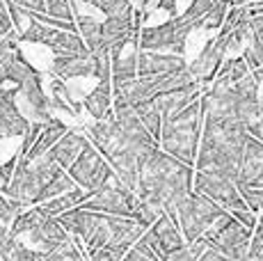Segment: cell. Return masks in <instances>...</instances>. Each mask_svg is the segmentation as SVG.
Instances as JSON below:
<instances>
[{"instance_id": "cell-47", "label": "cell", "mask_w": 263, "mask_h": 261, "mask_svg": "<svg viewBox=\"0 0 263 261\" xmlns=\"http://www.w3.org/2000/svg\"><path fill=\"white\" fill-rule=\"evenodd\" d=\"M247 135L254 140H259V142H263V108H261V115L256 122H252L250 126H247Z\"/></svg>"}, {"instance_id": "cell-36", "label": "cell", "mask_w": 263, "mask_h": 261, "mask_svg": "<svg viewBox=\"0 0 263 261\" xmlns=\"http://www.w3.org/2000/svg\"><path fill=\"white\" fill-rule=\"evenodd\" d=\"M46 5V16L60 18V21H73V5L69 0H44Z\"/></svg>"}, {"instance_id": "cell-14", "label": "cell", "mask_w": 263, "mask_h": 261, "mask_svg": "<svg viewBox=\"0 0 263 261\" xmlns=\"http://www.w3.org/2000/svg\"><path fill=\"white\" fill-rule=\"evenodd\" d=\"M181 69H188L181 55L172 53H156V51H140L138 53V78L146 76H165Z\"/></svg>"}, {"instance_id": "cell-43", "label": "cell", "mask_w": 263, "mask_h": 261, "mask_svg": "<svg viewBox=\"0 0 263 261\" xmlns=\"http://www.w3.org/2000/svg\"><path fill=\"white\" fill-rule=\"evenodd\" d=\"M5 3H12L16 7H21L23 12H32V14H46V5L44 0H5Z\"/></svg>"}, {"instance_id": "cell-31", "label": "cell", "mask_w": 263, "mask_h": 261, "mask_svg": "<svg viewBox=\"0 0 263 261\" xmlns=\"http://www.w3.org/2000/svg\"><path fill=\"white\" fill-rule=\"evenodd\" d=\"M250 73V69H247L245 60L242 58H234V60H227V62H222V67L217 69L215 73V80H222V83H238L242 76H247Z\"/></svg>"}, {"instance_id": "cell-21", "label": "cell", "mask_w": 263, "mask_h": 261, "mask_svg": "<svg viewBox=\"0 0 263 261\" xmlns=\"http://www.w3.org/2000/svg\"><path fill=\"white\" fill-rule=\"evenodd\" d=\"M64 133H69V128H67V124L64 122H60V119H50V122H46L42 126V133L37 135V140H34V144L30 147V152L25 154L23 158H28V160H34V158H39V156H44V154H48L50 149H53V144L58 142L60 138H62Z\"/></svg>"}, {"instance_id": "cell-40", "label": "cell", "mask_w": 263, "mask_h": 261, "mask_svg": "<svg viewBox=\"0 0 263 261\" xmlns=\"http://www.w3.org/2000/svg\"><path fill=\"white\" fill-rule=\"evenodd\" d=\"M42 122H30L28 128H25L23 133V142H21V149H18V156H25V154L30 152V147L34 144V140H37V135L42 133Z\"/></svg>"}, {"instance_id": "cell-12", "label": "cell", "mask_w": 263, "mask_h": 261, "mask_svg": "<svg viewBox=\"0 0 263 261\" xmlns=\"http://www.w3.org/2000/svg\"><path fill=\"white\" fill-rule=\"evenodd\" d=\"M30 240L39 252H53V250L62 248V245L71 243V236L64 232V227L55 218H46V215L37 213V220L30 227Z\"/></svg>"}, {"instance_id": "cell-22", "label": "cell", "mask_w": 263, "mask_h": 261, "mask_svg": "<svg viewBox=\"0 0 263 261\" xmlns=\"http://www.w3.org/2000/svg\"><path fill=\"white\" fill-rule=\"evenodd\" d=\"M44 46L50 48L53 55H87L89 53L85 48L83 39L78 37V32H64V30H53Z\"/></svg>"}, {"instance_id": "cell-41", "label": "cell", "mask_w": 263, "mask_h": 261, "mask_svg": "<svg viewBox=\"0 0 263 261\" xmlns=\"http://www.w3.org/2000/svg\"><path fill=\"white\" fill-rule=\"evenodd\" d=\"M14 167H16V156L0 163V195L7 190L9 181H12V174H14Z\"/></svg>"}, {"instance_id": "cell-30", "label": "cell", "mask_w": 263, "mask_h": 261, "mask_svg": "<svg viewBox=\"0 0 263 261\" xmlns=\"http://www.w3.org/2000/svg\"><path fill=\"white\" fill-rule=\"evenodd\" d=\"M37 73L39 71L23 58V55L18 60H14L12 64H7V67H5V78H7V83H12L14 87H21L25 80H30L32 76H37Z\"/></svg>"}, {"instance_id": "cell-17", "label": "cell", "mask_w": 263, "mask_h": 261, "mask_svg": "<svg viewBox=\"0 0 263 261\" xmlns=\"http://www.w3.org/2000/svg\"><path fill=\"white\" fill-rule=\"evenodd\" d=\"M146 234H149V238L156 243V248L160 250L163 259H165V254L174 252V250H179L185 245L179 227L172 222V218L167 213H160L158 218H156V222L151 225V227H146Z\"/></svg>"}, {"instance_id": "cell-1", "label": "cell", "mask_w": 263, "mask_h": 261, "mask_svg": "<svg viewBox=\"0 0 263 261\" xmlns=\"http://www.w3.org/2000/svg\"><path fill=\"white\" fill-rule=\"evenodd\" d=\"M192 177H195V167L183 165L158 147L140 163L135 197L167 213L174 222L179 204L192 193Z\"/></svg>"}, {"instance_id": "cell-5", "label": "cell", "mask_w": 263, "mask_h": 261, "mask_svg": "<svg viewBox=\"0 0 263 261\" xmlns=\"http://www.w3.org/2000/svg\"><path fill=\"white\" fill-rule=\"evenodd\" d=\"M67 174L73 179V183L78 188H83L85 193H94V190L103 188L105 183L112 181V167L108 165V160L101 156L94 149V144L89 142L85 147V152L76 158V163L67 170Z\"/></svg>"}, {"instance_id": "cell-4", "label": "cell", "mask_w": 263, "mask_h": 261, "mask_svg": "<svg viewBox=\"0 0 263 261\" xmlns=\"http://www.w3.org/2000/svg\"><path fill=\"white\" fill-rule=\"evenodd\" d=\"M192 30H199L197 23L188 21L185 16H174L167 23H160L154 28H144L138 34V42L142 51H156L163 53L170 51L172 55H181L185 53V42H188Z\"/></svg>"}, {"instance_id": "cell-28", "label": "cell", "mask_w": 263, "mask_h": 261, "mask_svg": "<svg viewBox=\"0 0 263 261\" xmlns=\"http://www.w3.org/2000/svg\"><path fill=\"white\" fill-rule=\"evenodd\" d=\"M135 115L140 117V122H142V126L149 130V135L158 142L160 138V130H163V119H160L158 110H156L154 101H144V103H138L135 105Z\"/></svg>"}, {"instance_id": "cell-19", "label": "cell", "mask_w": 263, "mask_h": 261, "mask_svg": "<svg viewBox=\"0 0 263 261\" xmlns=\"http://www.w3.org/2000/svg\"><path fill=\"white\" fill-rule=\"evenodd\" d=\"M259 179H263V142L247 138L236 185H256Z\"/></svg>"}, {"instance_id": "cell-50", "label": "cell", "mask_w": 263, "mask_h": 261, "mask_svg": "<svg viewBox=\"0 0 263 261\" xmlns=\"http://www.w3.org/2000/svg\"><path fill=\"white\" fill-rule=\"evenodd\" d=\"M5 83H7V78H5V67H0V87H5Z\"/></svg>"}, {"instance_id": "cell-16", "label": "cell", "mask_w": 263, "mask_h": 261, "mask_svg": "<svg viewBox=\"0 0 263 261\" xmlns=\"http://www.w3.org/2000/svg\"><path fill=\"white\" fill-rule=\"evenodd\" d=\"M18 94L25 99V103H28L30 113H32L34 122H42L46 124L53 119V115H50V99L48 94L44 92V85H42V73H37V76H32L30 80H25V83L18 87Z\"/></svg>"}, {"instance_id": "cell-20", "label": "cell", "mask_w": 263, "mask_h": 261, "mask_svg": "<svg viewBox=\"0 0 263 261\" xmlns=\"http://www.w3.org/2000/svg\"><path fill=\"white\" fill-rule=\"evenodd\" d=\"M87 144H89L87 135L76 133V130H69V133H64L62 138L53 144V149H50L48 154H50V158H53L55 163L64 170V172H67V170L76 163V158L85 152V147H87Z\"/></svg>"}, {"instance_id": "cell-23", "label": "cell", "mask_w": 263, "mask_h": 261, "mask_svg": "<svg viewBox=\"0 0 263 261\" xmlns=\"http://www.w3.org/2000/svg\"><path fill=\"white\" fill-rule=\"evenodd\" d=\"M85 110L99 122L112 110V83H99L92 92L85 97Z\"/></svg>"}, {"instance_id": "cell-6", "label": "cell", "mask_w": 263, "mask_h": 261, "mask_svg": "<svg viewBox=\"0 0 263 261\" xmlns=\"http://www.w3.org/2000/svg\"><path fill=\"white\" fill-rule=\"evenodd\" d=\"M135 204H138V197H135L130 190H126L121 183L110 181L105 183L103 188L89 193V197L80 204L78 209L83 211H92V213H105V215H124V218H133Z\"/></svg>"}, {"instance_id": "cell-51", "label": "cell", "mask_w": 263, "mask_h": 261, "mask_svg": "<svg viewBox=\"0 0 263 261\" xmlns=\"http://www.w3.org/2000/svg\"><path fill=\"white\" fill-rule=\"evenodd\" d=\"M5 236H7V227H5V225H0V240H3Z\"/></svg>"}, {"instance_id": "cell-11", "label": "cell", "mask_w": 263, "mask_h": 261, "mask_svg": "<svg viewBox=\"0 0 263 261\" xmlns=\"http://www.w3.org/2000/svg\"><path fill=\"white\" fill-rule=\"evenodd\" d=\"M18 87H0V140L5 138H23L28 128V119L16 105Z\"/></svg>"}, {"instance_id": "cell-39", "label": "cell", "mask_w": 263, "mask_h": 261, "mask_svg": "<svg viewBox=\"0 0 263 261\" xmlns=\"http://www.w3.org/2000/svg\"><path fill=\"white\" fill-rule=\"evenodd\" d=\"M213 3H215V0H192V3L188 5V9H185L181 16H185L188 21H192V23H197V26H199L201 16H204V14L213 7Z\"/></svg>"}, {"instance_id": "cell-2", "label": "cell", "mask_w": 263, "mask_h": 261, "mask_svg": "<svg viewBox=\"0 0 263 261\" xmlns=\"http://www.w3.org/2000/svg\"><path fill=\"white\" fill-rule=\"evenodd\" d=\"M199 135H201V108H199V99H197L188 108H183L179 115H174L163 124L158 142L160 149L165 154H170L172 158L195 167Z\"/></svg>"}, {"instance_id": "cell-26", "label": "cell", "mask_w": 263, "mask_h": 261, "mask_svg": "<svg viewBox=\"0 0 263 261\" xmlns=\"http://www.w3.org/2000/svg\"><path fill=\"white\" fill-rule=\"evenodd\" d=\"M73 21H76V32L83 39L85 48H87L89 53H96L99 51V44H101V23L96 21L94 16H85V14L76 16Z\"/></svg>"}, {"instance_id": "cell-35", "label": "cell", "mask_w": 263, "mask_h": 261, "mask_svg": "<svg viewBox=\"0 0 263 261\" xmlns=\"http://www.w3.org/2000/svg\"><path fill=\"white\" fill-rule=\"evenodd\" d=\"M21 55L23 53H21V48H18L16 32L0 37V67H7V64H12L14 60H18Z\"/></svg>"}, {"instance_id": "cell-44", "label": "cell", "mask_w": 263, "mask_h": 261, "mask_svg": "<svg viewBox=\"0 0 263 261\" xmlns=\"http://www.w3.org/2000/svg\"><path fill=\"white\" fill-rule=\"evenodd\" d=\"M163 261H197V259L192 257L190 245H183V248H179V250H174V252L165 254Z\"/></svg>"}, {"instance_id": "cell-54", "label": "cell", "mask_w": 263, "mask_h": 261, "mask_svg": "<svg viewBox=\"0 0 263 261\" xmlns=\"http://www.w3.org/2000/svg\"><path fill=\"white\" fill-rule=\"evenodd\" d=\"M261 213H263V211H261Z\"/></svg>"}, {"instance_id": "cell-48", "label": "cell", "mask_w": 263, "mask_h": 261, "mask_svg": "<svg viewBox=\"0 0 263 261\" xmlns=\"http://www.w3.org/2000/svg\"><path fill=\"white\" fill-rule=\"evenodd\" d=\"M156 5H158V9H165L172 16H176V0H158Z\"/></svg>"}, {"instance_id": "cell-49", "label": "cell", "mask_w": 263, "mask_h": 261, "mask_svg": "<svg viewBox=\"0 0 263 261\" xmlns=\"http://www.w3.org/2000/svg\"><path fill=\"white\" fill-rule=\"evenodd\" d=\"M222 3H224L227 7H229V5L231 7H240V5H250L252 0H222Z\"/></svg>"}, {"instance_id": "cell-13", "label": "cell", "mask_w": 263, "mask_h": 261, "mask_svg": "<svg viewBox=\"0 0 263 261\" xmlns=\"http://www.w3.org/2000/svg\"><path fill=\"white\" fill-rule=\"evenodd\" d=\"M201 97V85L199 83H192V85H185V87H179V89H170V92H163L158 94L156 99H151L156 105V110H158L160 119H163V124L172 119L174 115H179L183 108H188L192 101H197V99Z\"/></svg>"}, {"instance_id": "cell-38", "label": "cell", "mask_w": 263, "mask_h": 261, "mask_svg": "<svg viewBox=\"0 0 263 261\" xmlns=\"http://www.w3.org/2000/svg\"><path fill=\"white\" fill-rule=\"evenodd\" d=\"M252 213H261L263 211V188H252V185H236Z\"/></svg>"}, {"instance_id": "cell-32", "label": "cell", "mask_w": 263, "mask_h": 261, "mask_svg": "<svg viewBox=\"0 0 263 261\" xmlns=\"http://www.w3.org/2000/svg\"><path fill=\"white\" fill-rule=\"evenodd\" d=\"M92 5L99 12L105 14V18H119V16H133L135 9L128 0H92Z\"/></svg>"}, {"instance_id": "cell-24", "label": "cell", "mask_w": 263, "mask_h": 261, "mask_svg": "<svg viewBox=\"0 0 263 261\" xmlns=\"http://www.w3.org/2000/svg\"><path fill=\"white\" fill-rule=\"evenodd\" d=\"M110 73H112V85L128 83L138 78V53L128 55H110Z\"/></svg>"}, {"instance_id": "cell-7", "label": "cell", "mask_w": 263, "mask_h": 261, "mask_svg": "<svg viewBox=\"0 0 263 261\" xmlns=\"http://www.w3.org/2000/svg\"><path fill=\"white\" fill-rule=\"evenodd\" d=\"M192 190L199 193V195H204L206 199L215 202L217 207L224 209V211L247 209V204L242 202L236 183L229 181V179L213 177V174H206V172H195V177H192Z\"/></svg>"}, {"instance_id": "cell-52", "label": "cell", "mask_w": 263, "mask_h": 261, "mask_svg": "<svg viewBox=\"0 0 263 261\" xmlns=\"http://www.w3.org/2000/svg\"><path fill=\"white\" fill-rule=\"evenodd\" d=\"M71 5H78V3H92V0H69Z\"/></svg>"}, {"instance_id": "cell-42", "label": "cell", "mask_w": 263, "mask_h": 261, "mask_svg": "<svg viewBox=\"0 0 263 261\" xmlns=\"http://www.w3.org/2000/svg\"><path fill=\"white\" fill-rule=\"evenodd\" d=\"M231 218L236 220L238 225H242L245 229H250V232H254L256 227V213H252L250 209H242V211H229Z\"/></svg>"}, {"instance_id": "cell-10", "label": "cell", "mask_w": 263, "mask_h": 261, "mask_svg": "<svg viewBox=\"0 0 263 261\" xmlns=\"http://www.w3.org/2000/svg\"><path fill=\"white\" fill-rule=\"evenodd\" d=\"M231 46H234V44H231V34L229 37H220V34H217L215 39H211V42L201 48V53L195 58L192 67H188L192 78H195V83H199V85L213 83L217 69L222 67V62H224L227 48H231Z\"/></svg>"}, {"instance_id": "cell-34", "label": "cell", "mask_w": 263, "mask_h": 261, "mask_svg": "<svg viewBox=\"0 0 263 261\" xmlns=\"http://www.w3.org/2000/svg\"><path fill=\"white\" fill-rule=\"evenodd\" d=\"M224 16H227V5L222 0H215L213 7L201 16L199 30H220L222 23H224Z\"/></svg>"}, {"instance_id": "cell-33", "label": "cell", "mask_w": 263, "mask_h": 261, "mask_svg": "<svg viewBox=\"0 0 263 261\" xmlns=\"http://www.w3.org/2000/svg\"><path fill=\"white\" fill-rule=\"evenodd\" d=\"M30 18V16H28ZM55 28H48V26H44V23H39V21H34V18H30V23H28V28L23 30L21 34H18V39L25 44H46V39L50 37V32H53Z\"/></svg>"}, {"instance_id": "cell-46", "label": "cell", "mask_w": 263, "mask_h": 261, "mask_svg": "<svg viewBox=\"0 0 263 261\" xmlns=\"http://www.w3.org/2000/svg\"><path fill=\"white\" fill-rule=\"evenodd\" d=\"M250 28H252V37H254L256 42L263 46V14L250 18Z\"/></svg>"}, {"instance_id": "cell-53", "label": "cell", "mask_w": 263, "mask_h": 261, "mask_svg": "<svg viewBox=\"0 0 263 261\" xmlns=\"http://www.w3.org/2000/svg\"><path fill=\"white\" fill-rule=\"evenodd\" d=\"M242 261H254V259H250V257H247V259H242Z\"/></svg>"}, {"instance_id": "cell-18", "label": "cell", "mask_w": 263, "mask_h": 261, "mask_svg": "<svg viewBox=\"0 0 263 261\" xmlns=\"http://www.w3.org/2000/svg\"><path fill=\"white\" fill-rule=\"evenodd\" d=\"M50 73L60 80L94 76V55H55L50 62Z\"/></svg>"}, {"instance_id": "cell-15", "label": "cell", "mask_w": 263, "mask_h": 261, "mask_svg": "<svg viewBox=\"0 0 263 261\" xmlns=\"http://www.w3.org/2000/svg\"><path fill=\"white\" fill-rule=\"evenodd\" d=\"M101 218L103 213H92V211H83V209H71L67 213L58 215V222L64 227V232L69 236H76L78 240H85L87 243L92 238V234L96 232V227L101 225Z\"/></svg>"}, {"instance_id": "cell-27", "label": "cell", "mask_w": 263, "mask_h": 261, "mask_svg": "<svg viewBox=\"0 0 263 261\" xmlns=\"http://www.w3.org/2000/svg\"><path fill=\"white\" fill-rule=\"evenodd\" d=\"M76 188V183H73V179L69 177L67 172H58L50 181L42 188V193L37 195V202H34V207L37 204H42V202H48V199H53V197H60V195H67V193H71V190Z\"/></svg>"}, {"instance_id": "cell-3", "label": "cell", "mask_w": 263, "mask_h": 261, "mask_svg": "<svg viewBox=\"0 0 263 261\" xmlns=\"http://www.w3.org/2000/svg\"><path fill=\"white\" fill-rule=\"evenodd\" d=\"M222 213H224V209H220L215 202H211L204 195L192 190L188 197L179 204L174 222L179 225V232L183 236L185 245H190V243H195V240L204 238L206 229H209Z\"/></svg>"}, {"instance_id": "cell-9", "label": "cell", "mask_w": 263, "mask_h": 261, "mask_svg": "<svg viewBox=\"0 0 263 261\" xmlns=\"http://www.w3.org/2000/svg\"><path fill=\"white\" fill-rule=\"evenodd\" d=\"M250 238H252L250 229H245L236 220H231L224 229H220V232H215L213 236H209L204 240L209 243V248L217 250L222 257H227L229 261H242L250 257Z\"/></svg>"}, {"instance_id": "cell-25", "label": "cell", "mask_w": 263, "mask_h": 261, "mask_svg": "<svg viewBox=\"0 0 263 261\" xmlns=\"http://www.w3.org/2000/svg\"><path fill=\"white\" fill-rule=\"evenodd\" d=\"M50 108H60L64 110L67 115H80V103L76 101L71 97V92H69V87L64 85V80L60 78H53L50 80Z\"/></svg>"}, {"instance_id": "cell-8", "label": "cell", "mask_w": 263, "mask_h": 261, "mask_svg": "<svg viewBox=\"0 0 263 261\" xmlns=\"http://www.w3.org/2000/svg\"><path fill=\"white\" fill-rule=\"evenodd\" d=\"M42 188H44V183L39 181L32 163L16 154V167H14L12 181H9L7 190H5L3 195L9 199V202H14L21 209H25V207H32V204L37 202V195L42 193Z\"/></svg>"}, {"instance_id": "cell-37", "label": "cell", "mask_w": 263, "mask_h": 261, "mask_svg": "<svg viewBox=\"0 0 263 261\" xmlns=\"http://www.w3.org/2000/svg\"><path fill=\"white\" fill-rule=\"evenodd\" d=\"M242 60H245V64H247V69H250V71L263 67V46L256 42L254 37H250L245 42V53H242Z\"/></svg>"}, {"instance_id": "cell-29", "label": "cell", "mask_w": 263, "mask_h": 261, "mask_svg": "<svg viewBox=\"0 0 263 261\" xmlns=\"http://www.w3.org/2000/svg\"><path fill=\"white\" fill-rule=\"evenodd\" d=\"M80 250H83L80 240H76V243L71 240V243L53 250V252H39V250H34V261H85Z\"/></svg>"}, {"instance_id": "cell-45", "label": "cell", "mask_w": 263, "mask_h": 261, "mask_svg": "<svg viewBox=\"0 0 263 261\" xmlns=\"http://www.w3.org/2000/svg\"><path fill=\"white\" fill-rule=\"evenodd\" d=\"M0 30L5 34H12L14 28H12V18H9V9H7V3L0 0Z\"/></svg>"}]
</instances>
